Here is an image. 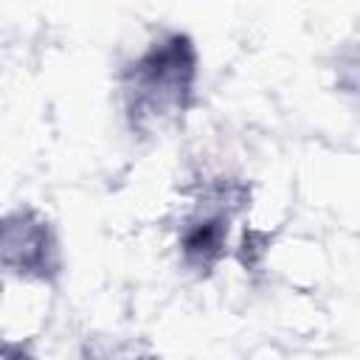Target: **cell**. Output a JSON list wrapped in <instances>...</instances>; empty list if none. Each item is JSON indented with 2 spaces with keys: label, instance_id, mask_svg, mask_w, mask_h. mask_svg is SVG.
I'll return each mask as SVG.
<instances>
[{
  "label": "cell",
  "instance_id": "3957f363",
  "mask_svg": "<svg viewBox=\"0 0 360 360\" xmlns=\"http://www.w3.org/2000/svg\"><path fill=\"white\" fill-rule=\"evenodd\" d=\"M222 239H225V225L222 219H202L197 225H191L183 236V250L191 262L197 264H211L219 253H222Z\"/></svg>",
  "mask_w": 360,
  "mask_h": 360
},
{
  "label": "cell",
  "instance_id": "6da1fadb",
  "mask_svg": "<svg viewBox=\"0 0 360 360\" xmlns=\"http://www.w3.org/2000/svg\"><path fill=\"white\" fill-rule=\"evenodd\" d=\"M194 79V51L186 37H169L155 45L132 70L129 112L138 124L152 115H169L186 107Z\"/></svg>",
  "mask_w": 360,
  "mask_h": 360
},
{
  "label": "cell",
  "instance_id": "7a4b0ae2",
  "mask_svg": "<svg viewBox=\"0 0 360 360\" xmlns=\"http://www.w3.org/2000/svg\"><path fill=\"white\" fill-rule=\"evenodd\" d=\"M0 253L20 270H39L48 253V231L42 222H28V217L6 219L0 225Z\"/></svg>",
  "mask_w": 360,
  "mask_h": 360
}]
</instances>
